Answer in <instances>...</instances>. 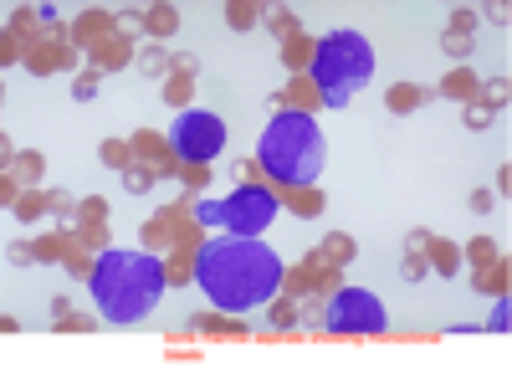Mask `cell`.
Listing matches in <instances>:
<instances>
[{
	"label": "cell",
	"instance_id": "cell-3",
	"mask_svg": "<svg viewBox=\"0 0 512 369\" xmlns=\"http://www.w3.org/2000/svg\"><path fill=\"white\" fill-rule=\"evenodd\" d=\"M256 154H262V170L277 180V185H292V190H303L323 175V129L313 123V113H277L267 123V134L262 144H256Z\"/></svg>",
	"mask_w": 512,
	"mask_h": 369
},
{
	"label": "cell",
	"instance_id": "cell-4",
	"mask_svg": "<svg viewBox=\"0 0 512 369\" xmlns=\"http://www.w3.org/2000/svg\"><path fill=\"white\" fill-rule=\"evenodd\" d=\"M313 82L328 108H349L374 82V47L359 31H333L313 52Z\"/></svg>",
	"mask_w": 512,
	"mask_h": 369
},
{
	"label": "cell",
	"instance_id": "cell-6",
	"mask_svg": "<svg viewBox=\"0 0 512 369\" xmlns=\"http://www.w3.org/2000/svg\"><path fill=\"white\" fill-rule=\"evenodd\" d=\"M323 323H328V334L374 339V334H384V328H390V313H384V303H379L374 293H364V287H338L333 303H328V313H323Z\"/></svg>",
	"mask_w": 512,
	"mask_h": 369
},
{
	"label": "cell",
	"instance_id": "cell-5",
	"mask_svg": "<svg viewBox=\"0 0 512 369\" xmlns=\"http://www.w3.org/2000/svg\"><path fill=\"white\" fill-rule=\"evenodd\" d=\"M200 226H221L226 236H262L277 221V195L262 185H241L231 200H200Z\"/></svg>",
	"mask_w": 512,
	"mask_h": 369
},
{
	"label": "cell",
	"instance_id": "cell-7",
	"mask_svg": "<svg viewBox=\"0 0 512 369\" xmlns=\"http://www.w3.org/2000/svg\"><path fill=\"white\" fill-rule=\"evenodd\" d=\"M169 149H175L180 159L190 164H210V159H221L226 149V123L216 113H205V108H190L175 118V129H169Z\"/></svg>",
	"mask_w": 512,
	"mask_h": 369
},
{
	"label": "cell",
	"instance_id": "cell-8",
	"mask_svg": "<svg viewBox=\"0 0 512 369\" xmlns=\"http://www.w3.org/2000/svg\"><path fill=\"white\" fill-rule=\"evenodd\" d=\"M507 323H512V313H507V303H497V313H492L487 328H492V334H507Z\"/></svg>",
	"mask_w": 512,
	"mask_h": 369
},
{
	"label": "cell",
	"instance_id": "cell-2",
	"mask_svg": "<svg viewBox=\"0 0 512 369\" xmlns=\"http://www.w3.org/2000/svg\"><path fill=\"white\" fill-rule=\"evenodd\" d=\"M88 287L108 323H144L164 298V262L149 252H103L88 272Z\"/></svg>",
	"mask_w": 512,
	"mask_h": 369
},
{
	"label": "cell",
	"instance_id": "cell-1",
	"mask_svg": "<svg viewBox=\"0 0 512 369\" xmlns=\"http://www.w3.org/2000/svg\"><path fill=\"white\" fill-rule=\"evenodd\" d=\"M195 282L221 313H251V308H267L277 298L282 257L256 236H216L200 246Z\"/></svg>",
	"mask_w": 512,
	"mask_h": 369
}]
</instances>
